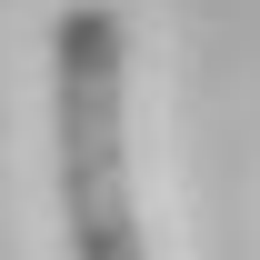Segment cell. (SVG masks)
<instances>
[{
    "label": "cell",
    "mask_w": 260,
    "mask_h": 260,
    "mask_svg": "<svg viewBox=\"0 0 260 260\" xmlns=\"http://www.w3.org/2000/svg\"><path fill=\"white\" fill-rule=\"evenodd\" d=\"M50 130H60V220L70 260H150L130 210V130H120V20L80 0L50 30Z\"/></svg>",
    "instance_id": "obj_1"
}]
</instances>
